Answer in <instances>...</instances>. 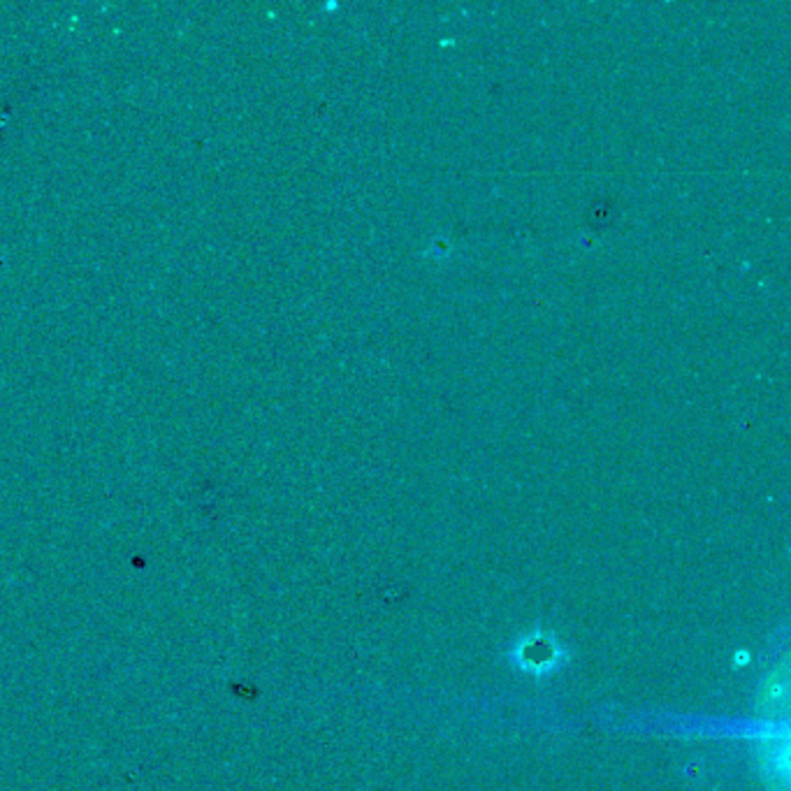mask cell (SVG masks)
Returning a JSON list of instances; mask_svg holds the SVG:
<instances>
[{
  "instance_id": "6da1fadb",
  "label": "cell",
  "mask_w": 791,
  "mask_h": 791,
  "mask_svg": "<svg viewBox=\"0 0 791 791\" xmlns=\"http://www.w3.org/2000/svg\"><path fill=\"white\" fill-rule=\"evenodd\" d=\"M522 659L530 664V668H536V664L551 666L553 664V643L534 641L532 645H527L522 651Z\"/></svg>"
}]
</instances>
